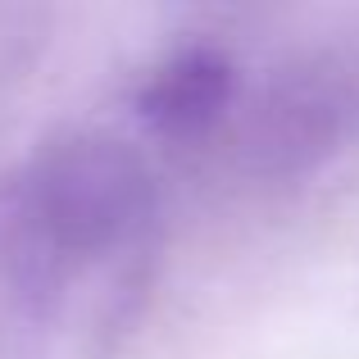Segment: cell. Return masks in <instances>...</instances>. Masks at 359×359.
Returning a JSON list of instances; mask_svg holds the SVG:
<instances>
[{
	"instance_id": "obj_1",
	"label": "cell",
	"mask_w": 359,
	"mask_h": 359,
	"mask_svg": "<svg viewBox=\"0 0 359 359\" xmlns=\"http://www.w3.org/2000/svg\"><path fill=\"white\" fill-rule=\"evenodd\" d=\"M159 255V187L132 146H41L0 191V287L41 351H105Z\"/></svg>"
},
{
	"instance_id": "obj_3",
	"label": "cell",
	"mask_w": 359,
	"mask_h": 359,
	"mask_svg": "<svg viewBox=\"0 0 359 359\" xmlns=\"http://www.w3.org/2000/svg\"><path fill=\"white\" fill-rule=\"evenodd\" d=\"M351 96L337 82H323L314 73L305 78H287L269 91L250 123V150L255 168L269 173H300L314 159H323L337 141L346 137L351 123Z\"/></svg>"
},
{
	"instance_id": "obj_2",
	"label": "cell",
	"mask_w": 359,
	"mask_h": 359,
	"mask_svg": "<svg viewBox=\"0 0 359 359\" xmlns=\"http://www.w3.org/2000/svg\"><path fill=\"white\" fill-rule=\"evenodd\" d=\"M241 96V78L228 50L196 41L150 69L137 91V114L159 141H205Z\"/></svg>"
}]
</instances>
